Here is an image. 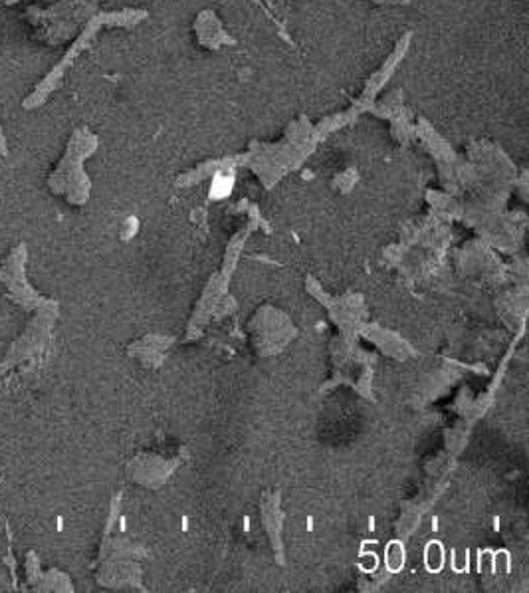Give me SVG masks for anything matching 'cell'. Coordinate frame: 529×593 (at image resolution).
<instances>
[{
    "instance_id": "6da1fadb",
    "label": "cell",
    "mask_w": 529,
    "mask_h": 593,
    "mask_svg": "<svg viewBox=\"0 0 529 593\" xmlns=\"http://www.w3.org/2000/svg\"><path fill=\"white\" fill-rule=\"evenodd\" d=\"M14 2H20V0H6V4L10 6V4H14Z\"/></svg>"
}]
</instances>
